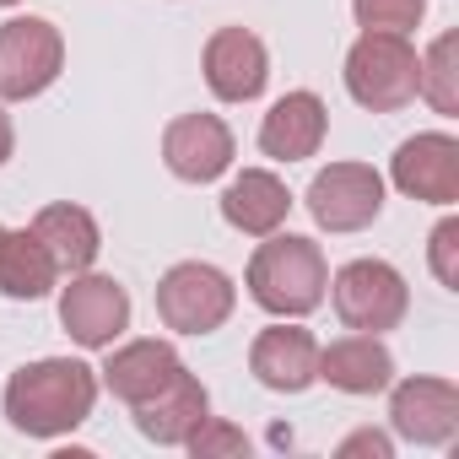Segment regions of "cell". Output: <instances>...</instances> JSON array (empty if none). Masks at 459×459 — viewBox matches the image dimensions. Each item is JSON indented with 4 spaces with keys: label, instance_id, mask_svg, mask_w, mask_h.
<instances>
[{
    "label": "cell",
    "instance_id": "16",
    "mask_svg": "<svg viewBox=\"0 0 459 459\" xmlns=\"http://www.w3.org/2000/svg\"><path fill=\"white\" fill-rule=\"evenodd\" d=\"M319 378L341 394H384L394 384V351L384 346V335H341L330 346H319Z\"/></svg>",
    "mask_w": 459,
    "mask_h": 459
},
{
    "label": "cell",
    "instance_id": "19",
    "mask_svg": "<svg viewBox=\"0 0 459 459\" xmlns=\"http://www.w3.org/2000/svg\"><path fill=\"white\" fill-rule=\"evenodd\" d=\"M205 416H211V394H205V384H200L189 368H184L168 389H157L146 405H135L141 437H152V443H162V448H184L189 432H195Z\"/></svg>",
    "mask_w": 459,
    "mask_h": 459
},
{
    "label": "cell",
    "instance_id": "28",
    "mask_svg": "<svg viewBox=\"0 0 459 459\" xmlns=\"http://www.w3.org/2000/svg\"><path fill=\"white\" fill-rule=\"evenodd\" d=\"M0 6H17V0H0Z\"/></svg>",
    "mask_w": 459,
    "mask_h": 459
},
{
    "label": "cell",
    "instance_id": "27",
    "mask_svg": "<svg viewBox=\"0 0 459 459\" xmlns=\"http://www.w3.org/2000/svg\"><path fill=\"white\" fill-rule=\"evenodd\" d=\"M0 244H6V227H0Z\"/></svg>",
    "mask_w": 459,
    "mask_h": 459
},
{
    "label": "cell",
    "instance_id": "11",
    "mask_svg": "<svg viewBox=\"0 0 459 459\" xmlns=\"http://www.w3.org/2000/svg\"><path fill=\"white\" fill-rule=\"evenodd\" d=\"M200 71H205V87L221 103H255L271 82V49L249 28H216L205 39Z\"/></svg>",
    "mask_w": 459,
    "mask_h": 459
},
{
    "label": "cell",
    "instance_id": "6",
    "mask_svg": "<svg viewBox=\"0 0 459 459\" xmlns=\"http://www.w3.org/2000/svg\"><path fill=\"white\" fill-rule=\"evenodd\" d=\"M65 71V39L49 17L0 22V103H28Z\"/></svg>",
    "mask_w": 459,
    "mask_h": 459
},
{
    "label": "cell",
    "instance_id": "25",
    "mask_svg": "<svg viewBox=\"0 0 459 459\" xmlns=\"http://www.w3.org/2000/svg\"><path fill=\"white\" fill-rule=\"evenodd\" d=\"M341 459H351V454H373V459H389L394 454V437L389 432H373V427H362V432H351V437H341V448H335Z\"/></svg>",
    "mask_w": 459,
    "mask_h": 459
},
{
    "label": "cell",
    "instance_id": "26",
    "mask_svg": "<svg viewBox=\"0 0 459 459\" xmlns=\"http://www.w3.org/2000/svg\"><path fill=\"white\" fill-rule=\"evenodd\" d=\"M12 152H17V125H12V114L0 108V168L12 162Z\"/></svg>",
    "mask_w": 459,
    "mask_h": 459
},
{
    "label": "cell",
    "instance_id": "10",
    "mask_svg": "<svg viewBox=\"0 0 459 459\" xmlns=\"http://www.w3.org/2000/svg\"><path fill=\"white\" fill-rule=\"evenodd\" d=\"M389 178L400 195L421 205H454L459 200V141L448 130H421L400 141V152L389 157Z\"/></svg>",
    "mask_w": 459,
    "mask_h": 459
},
{
    "label": "cell",
    "instance_id": "4",
    "mask_svg": "<svg viewBox=\"0 0 459 459\" xmlns=\"http://www.w3.org/2000/svg\"><path fill=\"white\" fill-rule=\"evenodd\" d=\"M330 308L346 330H362V335H389L400 330L405 308H411V287L405 276L389 265V260H351L330 276Z\"/></svg>",
    "mask_w": 459,
    "mask_h": 459
},
{
    "label": "cell",
    "instance_id": "24",
    "mask_svg": "<svg viewBox=\"0 0 459 459\" xmlns=\"http://www.w3.org/2000/svg\"><path fill=\"white\" fill-rule=\"evenodd\" d=\"M189 454H244L249 448V437H244V427H227V421H216V416H205L195 432H189V443H184Z\"/></svg>",
    "mask_w": 459,
    "mask_h": 459
},
{
    "label": "cell",
    "instance_id": "5",
    "mask_svg": "<svg viewBox=\"0 0 459 459\" xmlns=\"http://www.w3.org/2000/svg\"><path fill=\"white\" fill-rule=\"evenodd\" d=\"M238 308V287L227 271L205 265V260H178L162 281H157V319L173 335H211L233 319Z\"/></svg>",
    "mask_w": 459,
    "mask_h": 459
},
{
    "label": "cell",
    "instance_id": "17",
    "mask_svg": "<svg viewBox=\"0 0 459 459\" xmlns=\"http://www.w3.org/2000/svg\"><path fill=\"white\" fill-rule=\"evenodd\" d=\"M292 216V189L271 168H244L233 184L221 189V221L244 238H265Z\"/></svg>",
    "mask_w": 459,
    "mask_h": 459
},
{
    "label": "cell",
    "instance_id": "21",
    "mask_svg": "<svg viewBox=\"0 0 459 459\" xmlns=\"http://www.w3.org/2000/svg\"><path fill=\"white\" fill-rule=\"evenodd\" d=\"M416 98H427L437 114H459V39L454 33H437L432 49L421 55Z\"/></svg>",
    "mask_w": 459,
    "mask_h": 459
},
{
    "label": "cell",
    "instance_id": "9",
    "mask_svg": "<svg viewBox=\"0 0 459 459\" xmlns=\"http://www.w3.org/2000/svg\"><path fill=\"white\" fill-rule=\"evenodd\" d=\"M389 427L416 448H443L459 432V384L454 378H400L389 384Z\"/></svg>",
    "mask_w": 459,
    "mask_h": 459
},
{
    "label": "cell",
    "instance_id": "15",
    "mask_svg": "<svg viewBox=\"0 0 459 459\" xmlns=\"http://www.w3.org/2000/svg\"><path fill=\"white\" fill-rule=\"evenodd\" d=\"M325 135H330V108H325V98L308 92V87L276 98L271 114L260 119V152H265L271 162H303V157H319Z\"/></svg>",
    "mask_w": 459,
    "mask_h": 459
},
{
    "label": "cell",
    "instance_id": "18",
    "mask_svg": "<svg viewBox=\"0 0 459 459\" xmlns=\"http://www.w3.org/2000/svg\"><path fill=\"white\" fill-rule=\"evenodd\" d=\"M28 227L44 238V249H49V260L60 265V276L92 271V265H98V255H103V227H98V216H92L87 205L55 200V205H44Z\"/></svg>",
    "mask_w": 459,
    "mask_h": 459
},
{
    "label": "cell",
    "instance_id": "14",
    "mask_svg": "<svg viewBox=\"0 0 459 459\" xmlns=\"http://www.w3.org/2000/svg\"><path fill=\"white\" fill-rule=\"evenodd\" d=\"M184 373V357L173 341H125V346H108V362L98 368V384L119 400V405H146L157 389H168L173 378Z\"/></svg>",
    "mask_w": 459,
    "mask_h": 459
},
{
    "label": "cell",
    "instance_id": "12",
    "mask_svg": "<svg viewBox=\"0 0 459 459\" xmlns=\"http://www.w3.org/2000/svg\"><path fill=\"white\" fill-rule=\"evenodd\" d=\"M162 162L184 184H211L233 168V130L216 114H178L162 130Z\"/></svg>",
    "mask_w": 459,
    "mask_h": 459
},
{
    "label": "cell",
    "instance_id": "13",
    "mask_svg": "<svg viewBox=\"0 0 459 459\" xmlns=\"http://www.w3.org/2000/svg\"><path fill=\"white\" fill-rule=\"evenodd\" d=\"M249 373L271 389V394H303L308 384H319V341L303 325H265L249 346Z\"/></svg>",
    "mask_w": 459,
    "mask_h": 459
},
{
    "label": "cell",
    "instance_id": "23",
    "mask_svg": "<svg viewBox=\"0 0 459 459\" xmlns=\"http://www.w3.org/2000/svg\"><path fill=\"white\" fill-rule=\"evenodd\" d=\"M427 265H432V276H437L448 292H459V221H454V216H443V221L432 227V238H427Z\"/></svg>",
    "mask_w": 459,
    "mask_h": 459
},
{
    "label": "cell",
    "instance_id": "3",
    "mask_svg": "<svg viewBox=\"0 0 459 459\" xmlns=\"http://www.w3.org/2000/svg\"><path fill=\"white\" fill-rule=\"evenodd\" d=\"M416 71L421 55L405 33H362L346 49V92L357 108L368 114H394L405 103H416Z\"/></svg>",
    "mask_w": 459,
    "mask_h": 459
},
{
    "label": "cell",
    "instance_id": "7",
    "mask_svg": "<svg viewBox=\"0 0 459 459\" xmlns=\"http://www.w3.org/2000/svg\"><path fill=\"white\" fill-rule=\"evenodd\" d=\"M303 205L325 233H362L384 216V173L368 162H330L314 173Z\"/></svg>",
    "mask_w": 459,
    "mask_h": 459
},
{
    "label": "cell",
    "instance_id": "20",
    "mask_svg": "<svg viewBox=\"0 0 459 459\" xmlns=\"http://www.w3.org/2000/svg\"><path fill=\"white\" fill-rule=\"evenodd\" d=\"M55 287H60V265L49 260L44 238L33 227H6V244H0V298L39 303Z\"/></svg>",
    "mask_w": 459,
    "mask_h": 459
},
{
    "label": "cell",
    "instance_id": "8",
    "mask_svg": "<svg viewBox=\"0 0 459 459\" xmlns=\"http://www.w3.org/2000/svg\"><path fill=\"white\" fill-rule=\"evenodd\" d=\"M60 325H65V335L76 346L108 351L130 330V292L103 271H76L60 287Z\"/></svg>",
    "mask_w": 459,
    "mask_h": 459
},
{
    "label": "cell",
    "instance_id": "1",
    "mask_svg": "<svg viewBox=\"0 0 459 459\" xmlns=\"http://www.w3.org/2000/svg\"><path fill=\"white\" fill-rule=\"evenodd\" d=\"M98 389V368H87L82 357H39L6 378L0 411L22 437H65L92 416Z\"/></svg>",
    "mask_w": 459,
    "mask_h": 459
},
{
    "label": "cell",
    "instance_id": "22",
    "mask_svg": "<svg viewBox=\"0 0 459 459\" xmlns=\"http://www.w3.org/2000/svg\"><path fill=\"white\" fill-rule=\"evenodd\" d=\"M362 33H411L427 17V0H351Z\"/></svg>",
    "mask_w": 459,
    "mask_h": 459
},
{
    "label": "cell",
    "instance_id": "2",
    "mask_svg": "<svg viewBox=\"0 0 459 459\" xmlns=\"http://www.w3.org/2000/svg\"><path fill=\"white\" fill-rule=\"evenodd\" d=\"M244 287L249 298L276 314V319H308L325 292H330V260L314 238L303 233H265L260 249L249 255V271H244Z\"/></svg>",
    "mask_w": 459,
    "mask_h": 459
}]
</instances>
